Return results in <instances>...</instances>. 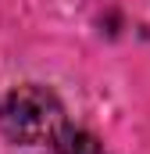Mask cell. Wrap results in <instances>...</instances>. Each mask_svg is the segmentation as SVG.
<instances>
[{
  "label": "cell",
  "instance_id": "7a4b0ae2",
  "mask_svg": "<svg viewBox=\"0 0 150 154\" xmlns=\"http://www.w3.org/2000/svg\"><path fill=\"white\" fill-rule=\"evenodd\" d=\"M46 154H104L100 140L86 129H61L54 140H50V151Z\"/></svg>",
  "mask_w": 150,
  "mask_h": 154
},
{
  "label": "cell",
  "instance_id": "6da1fadb",
  "mask_svg": "<svg viewBox=\"0 0 150 154\" xmlns=\"http://www.w3.org/2000/svg\"><path fill=\"white\" fill-rule=\"evenodd\" d=\"M64 129L61 100L43 86H18L0 104V133L11 143H50Z\"/></svg>",
  "mask_w": 150,
  "mask_h": 154
}]
</instances>
